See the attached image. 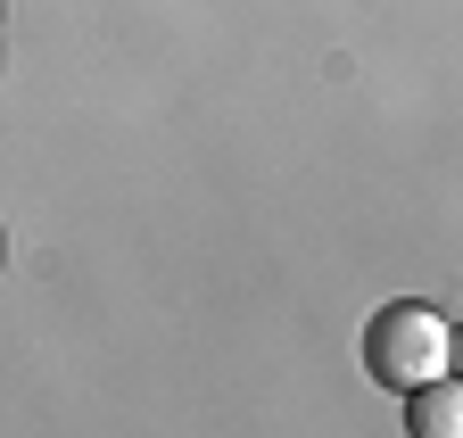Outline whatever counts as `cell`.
<instances>
[{
    "instance_id": "obj_1",
    "label": "cell",
    "mask_w": 463,
    "mask_h": 438,
    "mask_svg": "<svg viewBox=\"0 0 463 438\" xmlns=\"http://www.w3.org/2000/svg\"><path fill=\"white\" fill-rule=\"evenodd\" d=\"M447 364H455V322L439 306L397 298V306H381L364 322V372L381 389L405 397V389H422V380H447Z\"/></svg>"
},
{
    "instance_id": "obj_2",
    "label": "cell",
    "mask_w": 463,
    "mask_h": 438,
    "mask_svg": "<svg viewBox=\"0 0 463 438\" xmlns=\"http://www.w3.org/2000/svg\"><path fill=\"white\" fill-rule=\"evenodd\" d=\"M405 438H463V389L455 380L405 389Z\"/></svg>"
},
{
    "instance_id": "obj_3",
    "label": "cell",
    "mask_w": 463,
    "mask_h": 438,
    "mask_svg": "<svg viewBox=\"0 0 463 438\" xmlns=\"http://www.w3.org/2000/svg\"><path fill=\"white\" fill-rule=\"evenodd\" d=\"M0 256H9V240H0Z\"/></svg>"
}]
</instances>
